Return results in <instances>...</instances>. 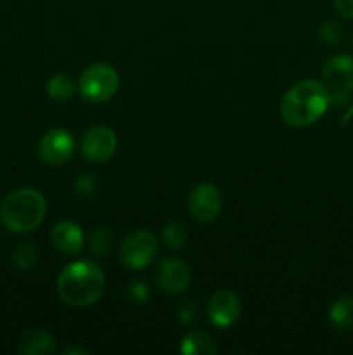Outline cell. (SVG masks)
Returning a JSON list of instances; mask_svg holds the SVG:
<instances>
[{"mask_svg":"<svg viewBox=\"0 0 353 355\" xmlns=\"http://www.w3.org/2000/svg\"><path fill=\"white\" fill-rule=\"evenodd\" d=\"M331 92L317 80H303L286 92L280 101V116L287 125L303 128L315 123L327 111Z\"/></svg>","mask_w":353,"mask_h":355,"instance_id":"obj_1","label":"cell"},{"mask_svg":"<svg viewBox=\"0 0 353 355\" xmlns=\"http://www.w3.org/2000/svg\"><path fill=\"white\" fill-rule=\"evenodd\" d=\"M106 277L96 262H73L61 270L57 277V293L71 307H89L104 293Z\"/></svg>","mask_w":353,"mask_h":355,"instance_id":"obj_2","label":"cell"},{"mask_svg":"<svg viewBox=\"0 0 353 355\" xmlns=\"http://www.w3.org/2000/svg\"><path fill=\"white\" fill-rule=\"evenodd\" d=\"M47 214V201L40 191L21 187L0 205V220L10 232L23 234L37 229Z\"/></svg>","mask_w":353,"mask_h":355,"instance_id":"obj_3","label":"cell"},{"mask_svg":"<svg viewBox=\"0 0 353 355\" xmlns=\"http://www.w3.org/2000/svg\"><path fill=\"white\" fill-rule=\"evenodd\" d=\"M80 94L90 103H106L120 89V76L116 69L106 62L89 66L78 80Z\"/></svg>","mask_w":353,"mask_h":355,"instance_id":"obj_4","label":"cell"},{"mask_svg":"<svg viewBox=\"0 0 353 355\" xmlns=\"http://www.w3.org/2000/svg\"><path fill=\"white\" fill-rule=\"evenodd\" d=\"M158 255V239L152 232L134 231L123 239L120 248V260L127 269L141 270L147 267Z\"/></svg>","mask_w":353,"mask_h":355,"instance_id":"obj_5","label":"cell"},{"mask_svg":"<svg viewBox=\"0 0 353 355\" xmlns=\"http://www.w3.org/2000/svg\"><path fill=\"white\" fill-rule=\"evenodd\" d=\"M76 148L75 137L66 128L48 130L37 146V155L45 165L57 166L68 162Z\"/></svg>","mask_w":353,"mask_h":355,"instance_id":"obj_6","label":"cell"},{"mask_svg":"<svg viewBox=\"0 0 353 355\" xmlns=\"http://www.w3.org/2000/svg\"><path fill=\"white\" fill-rule=\"evenodd\" d=\"M187 208L197 222H213L220 215L221 194L217 186L210 182H203L192 189L187 200Z\"/></svg>","mask_w":353,"mask_h":355,"instance_id":"obj_7","label":"cell"},{"mask_svg":"<svg viewBox=\"0 0 353 355\" xmlns=\"http://www.w3.org/2000/svg\"><path fill=\"white\" fill-rule=\"evenodd\" d=\"M118 139L113 128L97 125V127L89 128L82 139V151L83 156L90 163H106L113 158L116 151Z\"/></svg>","mask_w":353,"mask_h":355,"instance_id":"obj_8","label":"cell"},{"mask_svg":"<svg viewBox=\"0 0 353 355\" xmlns=\"http://www.w3.org/2000/svg\"><path fill=\"white\" fill-rule=\"evenodd\" d=\"M156 286L166 295H179L190 283V269L185 262L175 257H166L158 263L154 272Z\"/></svg>","mask_w":353,"mask_h":355,"instance_id":"obj_9","label":"cell"},{"mask_svg":"<svg viewBox=\"0 0 353 355\" xmlns=\"http://www.w3.org/2000/svg\"><path fill=\"white\" fill-rule=\"evenodd\" d=\"M324 85L331 92H352L353 90V55L339 54L327 59L322 68Z\"/></svg>","mask_w":353,"mask_h":355,"instance_id":"obj_10","label":"cell"},{"mask_svg":"<svg viewBox=\"0 0 353 355\" xmlns=\"http://www.w3.org/2000/svg\"><path fill=\"white\" fill-rule=\"evenodd\" d=\"M208 315L218 328H230L241 315V300L237 295L228 290L217 291L208 304Z\"/></svg>","mask_w":353,"mask_h":355,"instance_id":"obj_11","label":"cell"},{"mask_svg":"<svg viewBox=\"0 0 353 355\" xmlns=\"http://www.w3.org/2000/svg\"><path fill=\"white\" fill-rule=\"evenodd\" d=\"M51 241L54 248L64 255H78L83 250V243H85L83 229L73 220H62L52 229Z\"/></svg>","mask_w":353,"mask_h":355,"instance_id":"obj_12","label":"cell"},{"mask_svg":"<svg viewBox=\"0 0 353 355\" xmlns=\"http://www.w3.org/2000/svg\"><path fill=\"white\" fill-rule=\"evenodd\" d=\"M19 352L24 355H48L55 352V338L45 329H30L23 335Z\"/></svg>","mask_w":353,"mask_h":355,"instance_id":"obj_13","label":"cell"},{"mask_svg":"<svg viewBox=\"0 0 353 355\" xmlns=\"http://www.w3.org/2000/svg\"><path fill=\"white\" fill-rule=\"evenodd\" d=\"M329 321L339 333H348L353 329V297L343 295L336 298L329 307Z\"/></svg>","mask_w":353,"mask_h":355,"instance_id":"obj_14","label":"cell"},{"mask_svg":"<svg viewBox=\"0 0 353 355\" xmlns=\"http://www.w3.org/2000/svg\"><path fill=\"white\" fill-rule=\"evenodd\" d=\"M180 352L185 355H213L217 352L213 338L203 331H190L180 343Z\"/></svg>","mask_w":353,"mask_h":355,"instance_id":"obj_15","label":"cell"},{"mask_svg":"<svg viewBox=\"0 0 353 355\" xmlns=\"http://www.w3.org/2000/svg\"><path fill=\"white\" fill-rule=\"evenodd\" d=\"M47 94L51 99L57 101V103H66L75 94V83H73L71 76L66 73H57V75L51 76L47 82Z\"/></svg>","mask_w":353,"mask_h":355,"instance_id":"obj_16","label":"cell"},{"mask_svg":"<svg viewBox=\"0 0 353 355\" xmlns=\"http://www.w3.org/2000/svg\"><path fill=\"white\" fill-rule=\"evenodd\" d=\"M114 243V234L111 229L99 227L93 231L92 238H90V253L93 257H104L111 252Z\"/></svg>","mask_w":353,"mask_h":355,"instance_id":"obj_17","label":"cell"},{"mask_svg":"<svg viewBox=\"0 0 353 355\" xmlns=\"http://www.w3.org/2000/svg\"><path fill=\"white\" fill-rule=\"evenodd\" d=\"M38 253L31 243H19L12 252V263L21 270H28L37 263Z\"/></svg>","mask_w":353,"mask_h":355,"instance_id":"obj_18","label":"cell"},{"mask_svg":"<svg viewBox=\"0 0 353 355\" xmlns=\"http://www.w3.org/2000/svg\"><path fill=\"white\" fill-rule=\"evenodd\" d=\"M163 239L172 250H180L187 243V229L182 222H170L163 227Z\"/></svg>","mask_w":353,"mask_h":355,"instance_id":"obj_19","label":"cell"},{"mask_svg":"<svg viewBox=\"0 0 353 355\" xmlns=\"http://www.w3.org/2000/svg\"><path fill=\"white\" fill-rule=\"evenodd\" d=\"M343 33H345V31H343L341 24L336 23V21H327V23L322 24L320 30H318V38H320L325 45L334 47V45H338L339 42L343 40Z\"/></svg>","mask_w":353,"mask_h":355,"instance_id":"obj_20","label":"cell"},{"mask_svg":"<svg viewBox=\"0 0 353 355\" xmlns=\"http://www.w3.org/2000/svg\"><path fill=\"white\" fill-rule=\"evenodd\" d=\"M96 187H97V180L96 177H92L90 173H83L76 179L75 182V189L80 196H92L96 193Z\"/></svg>","mask_w":353,"mask_h":355,"instance_id":"obj_21","label":"cell"},{"mask_svg":"<svg viewBox=\"0 0 353 355\" xmlns=\"http://www.w3.org/2000/svg\"><path fill=\"white\" fill-rule=\"evenodd\" d=\"M197 318H199V312H197V307L192 304V302H183L179 309V319L182 324L185 326H194L196 324Z\"/></svg>","mask_w":353,"mask_h":355,"instance_id":"obj_22","label":"cell"},{"mask_svg":"<svg viewBox=\"0 0 353 355\" xmlns=\"http://www.w3.org/2000/svg\"><path fill=\"white\" fill-rule=\"evenodd\" d=\"M128 295H130V298L134 302L144 304L149 297V290H147V286H145V283H142V281H134V283L130 284Z\"/></svg>","mask_w":353,"mask_h":355,"instance_id":"obj_23","label":"cell"},{"mask_svg":"<svg viewBox=\"0 0 353 355\" xmlns=\"http://www.w3.org/2000/svg\"><path fill=\"white\" fill-rule=\"evenodd\" d=\"M334 9L343 19H353V0H334Z\"/></svg>","mask_w":353,"mask_h":355,"instance_id":"obj_24","label":"cell"},{"mask_svg":"<svg viewBox=\"0 0 353 355\" xmlns=\"http://www.w3.org/2000/svg\"><path fill=\"white\" fill-rule=\"evenodd\" d=\"M87 354V350H83V349H68V350H64V354Z\"/></svg>","mask_w":353,"mask_h":355,"instance_id":"obj_25","label":"cell"},{"mask_svg":"<svg viewBox=\"0 0 353 355\" xmlns=\"http://www.w3.org/2000/svg\"><path fill=\"white\" fill-rule=\"evenodd\" d=\"M352 47H353V37H352Z\"/></svg>","mask_w":353,"mask_h":355,"instance_id":"obj_26","label":"cell"}]
</instances>
